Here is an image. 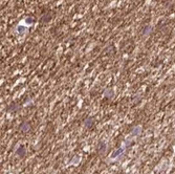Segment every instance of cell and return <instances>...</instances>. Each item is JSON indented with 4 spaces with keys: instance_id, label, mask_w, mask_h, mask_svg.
<instances>
[{
    "instance_id": "cell-2",
    "label": "cell",
    "mask_w": 175,
    "mask_h": 174,
    "mask_svg": "<svg viewBox=\"0 0 175 174\" xmlns=\"http://www.w3.org/2000/svg\"><path fill=\"white\" fill-rule=\"evenodd\" d=\"M93 124H94V121H93V119H91V118L87 119V120H86V122H85V126L87 127V128H90Z\"/></svg>"
},
{
    "instance_id": "cell-1",
    "label": "cell",
    "mask_w": 175,
    "mask_h": 174,
    "mask_svg": "<svg viewBox=\"0 0 175 174\" xmlns=\"http://www.w3.org/2000/svg\"><path fill=\"white\" fill-rule=\"evenodd\" d=\"M20 129L23 131V132H27V131H29V125L26 123H23L22 125L20 126Z\"/></svg>"
},
{
    "instance_id": "cell-4",
    "label": "cell",
    "mask_w": 175,
    "mask_h": 174,
    "mask_svg": "<svg viewBox=\"0 0 175 174\" xmlns=\"http://www.w3.org/2000/svg\"><path fill=\"white\" fill-rule=\"evenodd\" d=\"M122 152H123V149H119V150L118 151H115L114 152V153H113V155H112V158H114V157H116V156H119V154H121L122 153Z\"/></svg>"
},
{
    "instance_id": "cell-3",
    "label": "cell",
    "mask_w": 175,
    "mask_h": 174,
    "mask_svg": "<svg viewBox=\"0 0 175 174\" xmlns=\"http://www.w3.org/2000/svg\"><path fill=\"white\" fill-rule=\"evenodd\" d=\"M16 153H17L18 155H20V156H23V155L25 154V149H24L23 147H20V148L17 150Z\"/></svg>"
}]
</instances>
